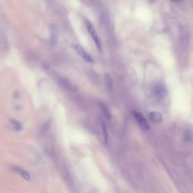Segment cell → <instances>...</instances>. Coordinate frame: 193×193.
I'll return each mask as SVG.
<instances>
[{"mask_svg":"<svg viewBox=\"0 0 193 193\" xmlns=\"http://www.w3.org/2000/svg\"><path fill=\"white\" fill-rule=\"evenodd\" d=\"M84 24H85L86 27L88 31V32H89V34L91 36L92 39L94 40L95 43L96 48L98 50V52L101 53V50H102L101 45L100 41L98 36L97 35L96 31L95 29L94 26L91 23V22L89 21V20H87V19L84 20Z\"/></svg>","mask_w":193,"mask_h":193,"instance_id":"6da1fadb","label":"cell"},{"mask_svg":"<svg viewBox=\"0 0 193 193\" xmlns=\"http://www.w3.org/2000/svg\"><path fill=\"white\" fill-rule=\"evenodd\" d=\"M133 116L140 128L144 131H148L150 130V126L146 119L143 116L137 111H133Z\"/></svg>","mask_w":193,"mask_h":193,"instance_id":"7a4b0ae2","label":"cell"},{"mask_svg":"<svg viewBox=\"0 0 193 193\" xmlns=\"http://www.w3.org/2000/svg\"><path fill=\"white\" fill-rule=\"evenodd\" d=\"M57 81L59 85L62 87L64 89L70 91H76L77 90V87L74 84H72L68 79L62 77H58Z\"/></svg>","mask_w":193,"mask_h":193,"instance_id":"3957f363","label":"cell"},{"mask_svg":"<svg viewBox=\"0 0 193 193\" xmlns=\"http://www.w3.org/2000/svg\"><path fill=\"white\" fill-rule=\"evenodd\" d=\"M154 93L159 98H164L168 94V90L165 84L160 83L156 86Z\"/></svg>","mask_w":193,"mask_h":193,"instance_id":"277c9868","label":"cell"},{"mask_svg":"<svg viewBox=\"0 0 193 193\" xmlns=\"http://www.w3.org/2000/svg\"><path fill=\"white\" fill-rule=\"evenodd\" d=\"M75 50L78 53V54L84 59L86 62H89V63L92 62V59L91 57V56L85 50L82 46H80V45H75Z\"/></svg>","mask_w":193,"mask_h":193,"instance_id":"5b68a950","label":"cell"},{"mask_svg":"<svg viewBox=\"0 0 193 193\" xmlns=\"http://www.w3.org/2000/svg\"><path fill=\"white\" fill-rule=\"evenodd\" d=\"M50 40L52 44H55L57 41L58 33L57 29L55 25L51 24L50 26Z\"/></svg>","mask_w":193,"mask_h":193,"instance_id":"8992f818","label":"cell"},{"mask_svg":"<svg viewBox=\"0 0 193 193\" xmlns=\"http://www.w3.org/2000/svg\"><path fill=\"white\" fill-rule=\"evenodd\" d=\"M12 170H14V172H16L20 173L26 180H29L30 179V174L26 170H25V169L21 168L20 167H17V166H13L12 167Z\"/></svg>","mask_w":193,"mask_h":193,"instance_id":"52a82bcc","label":"cell"},{"mask_svg":"<svg viewBox=\"0 0 193 193\" xmlns=\"http://www.w3.org/2000/svg\"><path fill=\"white\" fill-rule=\"evenodd\" d=\"M8 39L6 35L2 32L0 34V48L2 51H5L8 48Z\"/></svg>","mask_w":193,"mask_h":193,"instance_id":"ba28073f","label":"cell"},{"mask_svg":"<svg viewBox=\"0 0 193 193\" xmlns=\"http://www.w3.org/2000/svg\"><path fill=\"white\" fill-rule=\"evenodd\" d=\"M149 116L150 119L155 122H160L163 119L162 114H161L160 112H156V111L151 112L149 114Z\"/></svg>","mask_w":193,"mask_h":193,"instance_id":"9c48e42d","label":"cell"},{"mask_svg":"<svg viewBox=\"0 0 193 193\" xmlns=\"http://www.w3.org/2000/svg\"><path fill=\"white\" fill-rule=\"evenodd\" d=\"M104 78H105V82L107 86V88L109 92H111L113 89V82H112V78L110 75L108 73H106L105 74Z\"/></svg>","mask_w":193,"mask_h":193,"instance_id":"30bf717a","label":"cell"},{"mask_svg":"<svg viewBox=\"0 0 193 193\" xmlns=\"http://www.w3.org/2000/svg\"><path fill=\"white\" fill-rule=\"evenodd\" d=\"M101 125H102L103 132L104 134V142H105V143L107 144L108 142V131H107V128L106 124L103 120L101 122Z\"/></svg>","mask_w":193,"mask_h":193,"instance_id":"8fae6325","label":"cell"},{"mask_svg":"<svg viewBox=\"0 0 193 193\" xmlns=\"http://www.w3.org/2000/svg\"><path fill=\"white\" fill-rule=\"evenodd\" d=\"M184 140L186 142H190L192 140V131L190 129L187 130L183 135Z\"/></svg>","mask_w":193,"mask_h":193,"instance_id":"7c38bea8","label":"cell"},{"mask_svg":"<svg viewBox=\"0 0 193 193\" xmlns=\"http://www.w3.org/2000/svg\"><path fill=\"white\" fill-rule=\"evenodd\" d=\"M100 108H101L102 110L103 111L104 114H105V117H107V119H110V117H111V116H110L108 109L107 108V107L105 105H104V104H100Z\"/></svg>","mask_w":193,"mask_h":193,"instance_id":"4fadbf2b","label":"cell"},{"mask_svg":"<svg viewBox=\"0 0 193 193\" xmlns=\"http://www.w3.org/2000/svg\"><path fill=\"white\" fill-rule=\"evenodd\" d=\"M11 123L13 125V126H14V129L17 130V131H20L22 129V125L20 124V122L14 120V119H12L11 120Z\"/></svg>","mask_w":193,"mask_h":193,"instance_id":"5bb4252c","label":"cell"},{"mask_svg":"<svg viewBox=\"0 0 193 193\" xmlns=\"http://www.w3.org/2000/svg\"><path fill=\"white\" fill-rule=\"evenodd\" d=\"M50 122L48 121V122H47L46 123H45L43 125V126H42V128H41V134H42V135H44V134H45V133H47V131L49 130V129H50Z\"/></svg>","mask_w":193,"mask_h":193,"instance_id":"9a60e30c","label":"cell"},{"mask_svg":"<svg viewBox=\"0 0 193 193\" xmlns=\"http://www.w3.org/2000/svg\"><path fill=\"white\" fill-rule=\"evenodd\" d=\"M172 2L174 3V4H177V3H179L180 0H170Z\"/></svg>","mask_w":193,"mask_h":193,"instance_id":"2e32d148","label":"cell"},{"mask_svg":"<svg viewBox=\"0 0 193 193\" xmlns=\"http://www.w3.org/2000/svg\"><path fill=\"white\" fill-rule=\"evenodd\" d=\"M156 0H149V1L151 3V4H154V2H156Z\"/></svg>","mask_w":193,"mask_h":193,"instance_id":"e0dca14e","label":"cell"}]
</instances>
